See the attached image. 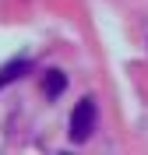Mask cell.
<instances>
[{
    "instance_id": "obj_1",
    "label": "cell",
    "mask_w": 148,
    "mask_h": 155,
    "mask_svg": "<svg viewBox=\"0 0 148 155\" xmlns=\"http://www.w3.org/2000/svg\"><path fill=\"white\" fill-rule=\"evenodd\" d=\"M95 130V99H81L74 113H71V137L74 141H88V134Z\"/></svg>"
},
{
    "instance_id": "obj_2",
    "label": "cell",
    "mask_w": 148,
    "mask_h": 155,
    "mask_svg": "<svg viewBox=\"0 0 148 155\" xmlns=\"http://www.w3.org/2000/svg\"><path fill=\"white\" fill-rule=\"evenodd\" d=\"M28 71H32L28 57H18V60H11V64H4V67H0V88H7L11 81H18V78L28 74Z\"/></svg>"
},
{
    "instance_id": "obj_3",
    "label": "cell",
    "mask_w": 148,
    "mask_h": 155,
    "mask_svg": "<svg viewBox=\"0 0 148 155\" xmlns=\"http://www.w3.org/2000/svg\"><path fill=\"white\" fill-rule=\"evenodd\" d=\"M64 88H67V74H64V71H46V78H42V92H46V99H57Z\"/></svg>"
}]
</instances>
